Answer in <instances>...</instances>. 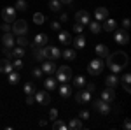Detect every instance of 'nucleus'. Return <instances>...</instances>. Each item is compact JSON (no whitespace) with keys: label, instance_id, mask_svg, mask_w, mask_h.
Here are the masks:
<instances>
[{"label":"nucleus","instance_id":"f257e3e1","mask_svg":"<svg viewBox=\"0 0 131 130\" xmlns=\"http://www.w3.org/2000/svg\"><path fill=\"white\" fill-rule=\"evenodd\" d=\"M107 63H114V65L124 69V67L128 65V55L122 53V51H117V53H114V55H108V56H107Z\"/></svg>","mask_w":131,"mask_h":130},{"label":"nucleus","instance_id":"a19ab883","mask_svg":"<svg viewBox=\"0 0 131 130\" xmlns=\"http://www.w3.org/2000/svg\"><path fill=\"white\" fill-rule=\"evenodd\" d=\"M42 74H44V72H42V69H33V70H31V76H33V77H37V79H39V77H42Z\"/></svg>","mask_w":131,"mask_h":130},{"label":"nucleus","instance_id":"4468645a","mask_svg":"<svg viewBox=\"0 0 131 130\" xmlns=\"http://www.w3.org/2000/svg\"><path fill=\"white\" fill-rule=\"evenodd\" d=\"M94 18H96L98 23L105 21L107 18H108V11H107V7H98V9L94 11Z\"/></svg>","mask_w":131,"mask_h":130},{"label":"nucleus","instance_id":"473e14b6","mask_svg":"<svg viewBox=\"0 0 131 130\" xmlns=\"http://www.w3.org/2000/svg\"><path fill=\"white\" fill-rule=\"evenodd\" d=\"M18 46H21V48H26L28 46V39H26V35H18V39L14 40Z\"/></svg>","mask_w":131,"mask_h":130},{"label":"nucleus","instance_id":"2eb2a0df","mask_svg":"<svg viewBox=\"0 0 131 130\" xmlns=\"http://www.w3.org/2000/svg\"><path fill=\"white\" fill-rule=\"evenodd\" d=\"M101 100H105V102H114L115 100V91H114V88H107V90L101 91Z\"/></svg>","mask_w":131,"mask_h":130},{"label":"nucleus","instance_id":"864d4df0","mask_svg":"<svg viewBox=\"0 0 131 130\" xmlns=\"http://www.w3.org/2000/svg\"><path fill=\"white\" fill-rule=\"evenodd\" d=\"M67 20H68V16H67V14H61V16H60V23H65Z\"/></svg>","mask_w":131,"mask_h":130},{"label":"nucleus","instance_id":"de8ad7c7","mask_svg":"<svg viewBox=\"0 0 131 130\" xmlns=\"http://www.w3.org/2000/svg\"><path fill=\"white\" fill-rule=\"evenodd\" d=\"M0 30L4 32V33H5V32H10V25H9V23H4V25L0 27Z\"/></svg>","mask_w":131,"mask_h":130},{"label":"nucleus","instance_id":"423d86ee","mask_svg":"<svg viewBox=\"0 0 131 130\" xmlns=\"http://www.w3.org/2000/svg\"><path fill=\"white\" fill-rule=\"evenodd\" d=\"M93 107L98 111L101 116H107V114L110 112V106H108V102H105V100H101V99L100 100H94V102H93Z\"/></svg>","mask_w":131,"mask_h":130},{"label":"nucleus","instance_id":"f704fd0d","mask_svg":"<svg viewBox=\"0 0 131 130\" xmlns=\"http://www.w3.org/2000/svg\"><path fill=\"white\" fill-rule=\"evenodd\" d=\"M44 21H46V16H44L42 12H35V14H33V23H35V25H42Z\"/></svg>","mask_w":131,"mask_h":130},{"label":"nucleus","instance_id":"c756f323","mask_svg":"<svg viewBox=\"0 0 131 130\" xmlns=\"http://www.w3.org/2000/svg\"><path fill=\"white\" fill-rule=\"evenodd\" d=\"M23 91H25L26 95H33V93L37 91V88H35V84H33V83H26V84L23 86Z\"/></svg>","mask_w":131,"mask_h":130},{"label":"nucleus","instance_id":"b1692460","mask_svg":"<svg viewBox=\"0 0 131 130\" xmlns=\"http://www.w3.org/2000/svg\"><path fill=\"white\" fill-rule=\"evenodd\" d=\"M58 40H60L61 44H65V46H67V44H70V42H72V37H70V33H68V32H61L60 30V33H58Z\"/></svg>","mask_w":131,"mask_h":130},{"label":"nucleus","instance_id":"c03bdc74","mask_svg":"<svg viewBox=\"0 0 131 130\" xmlns=\"http://www.w3.org/2000/svg\"><path fill=\"white\" fill-rule=\"evenodd\" d=\"M2 53H4V55H5L9 60L12 58V51H10V48H4V49H2Z\"/></svg>","mask_w":131,"mask_h":130},{"label":"nucleus","instance_id":"6e6552de","mask_svg":"<svg viewBox=\"0 0 131 130\" xmlns=\"http://www.w3.org/2000/svg\"><path fill=\"white\" fill-rule=\"evenodd\" d=\"M33 99H35L37 104H42V106H46V104H49V102H51V97H49V93H47L46 90L35 91V93H33Z\"/></svg>","mask_w":131,"mask_h":130},{"label":"nucleus","instance_id":"1a4fd4ad","mask_svg":"<svg viewBox=\"0 0 131 130\" xmlns=\"http://www.w3.org/2000/svg\"><path fill=\"white\" fill-rule=\"evenodd\" d=\"M2 20L5 21V23L14 21L16 20V9H14V7H5V9H2Z\"/></svg>","mask_w":131,"mask_h":130},{"label":"nucleus","instance_id":"58836bf2","mask_svg":"<svg viewBox=\"0 0 131 130\" xmlns=\"http://www.w3.org/2000/svg\"><path fill=\"white\" fill-rule=\"evenodd\" d=\"M107 65H108V69L112 70V72H114V74H119V72H121V67H117V65H114V63H107Z\"/></svg>","mask_w":131,"mask_h":130},{"label":"nucleus","instance_id":"72a5a7b5","mask_svg":"<svg viewBox=\"0 0 131 130\" xmlns=\"http://www.w3.org/2000/svg\"><path fill=\"white\" fill-rule=\"evenodd\" d=\"M44 86H46V90H54V88H56V81L52 79V77H47V79L44 81Z\"/></svg>","mask_w":131,"mask_h":130},{"label":"nucleus","instance_id":"9d476101","mask_svg":"<svg viewBox=\"0 0 131 130\" xmlns=\"http://www.w3.org/2000/svg\"><path fill=\"white\" fill-rule=\"evenodd\" d=\"M75 100H77V104H89L91 102V91H88V90L77 91L75 93Z\"/></svg>","mask_w":131,"mask_h":130},{"label":"nucleus","instance_id":"20e7f679","mask_svg":"<svg viewBox=\"0 0 131 130\" xmlns=\"http://www.w3.org/2000/svg\"><path fill=\"white\" fill-rule=\"evenodd\" d=\"M10 30L14 32L16 35H26V32H28V23L25 20H14V25L10 27Z\"/></svg>","mask_w":131,"mask_h":130},{"label":"nucleus","instance_id":"9b49d317","mask_svg":"<svg viewBox=\"0 0 131 130\" xmlns=\"http://www.w3.org/2000/svg\"><path fill=\"white\" fill-rule=\"evenodd\" d=\"M42 72L47 74V76H52V74L56 72V65H54V62H52V60H44V62H42Z\"/></svg>","mask_w":131,"mask_h":130},{"label":"nucleus","instance_id":"e433bc0d","mask_svg":"<svg viewBox=\"0 0 131 130\" xmlns=\"http://www.w3.org/2000/svg\"><path fill=\"white\" fill-rule=\"evenodd\" d=\"M14 5H16L14 9H18V11H26V7H28V4H26L25 0H18Z\"/></svg>","mask_w":131,"mask_h":130},{"label":"nucleus","instance_id":"ea45409f","mask_svg":"<svg viewBox=\"0 0 131 130\" xmlns=\"http://www.w3.org/2000/svg\"><path fill=\"white\" fill-rule=\"evenodd\" d=\"M82 30H84V25H81V23H75L73 25V32L75 33H82Z\"/></svg>","mask_w":131,"mask_h":130},{"label":"nucleus","instance_id":"cd10ccee","mask_svg":"<svg viewBox=\"0 0 131 130\" xmlns=\"http://www.w3.org/2000/svg\"><path fill=\"white\" fill-rule=\"evenodd\" d=\"M12 58H23L25 56V48H21V46H18V48H12Z\"/></svg>","mask_w":131,"mask_h":130},{"label":"nucleus","instance_id":"a211bd4d","mask_svg":"<svg viewBox=\"0 0 131 130\" xmlns=\"http://www.w3.org/2000/svg\"><path fill=\"white\" fill-rule=\"evenodd\" d=\"M72 93H73V90H72V86L70 84H67V83H63L60 86V95L63 97V99H68Z\"/></svg>","mask_w":131,"mask_h":130},{"label":"nucleus","instance_id":"c9c22d12","mask_svg":"<svg viewBox=\"0 0 131 130\" xmlns=\"http://www.w3.org/2000/svg\"><path fill=\"white\" fill-rule=\"evenodd\" d=\"M52 128L54 130H67L68 127H67L65 121H54V123H52Z\"/></svg>","mask_w":131,"mask_h":130},{"label":"nucleus","instance_id":"603ef678","mask_svg":"<svg viewBox=\"0 0 131 130\" xmlns=\"http://www.w3.org/2000/svg\"><path fill=\"white\" fill-rule=\"evenodd\" d=\"M33 102H35V99H33V95H28V97H26V104H28V106H31Z\"/></svg>","mask_w":131,"mask_h":130},{"label":"nucleus","instance_id":"393cba45","mask_svg":"<svg viewBox=\"0 0 131 130\" xmlns=\"http://www.w3.org/2000/svg\"><path fill=\"white\" fill-rule=\"evenodd\" d=\"M7 79H9V83L12 84V86H16V84L19 83V74H18V70H10L9 76H7Z\"/></svg>","mask_w":131,"mask_h":130},{"label":"nucleus","instance_id":"a878e982","mask_svg":"<svg viewBox=\"0 0 131 130\" xmlns=\"http://www.w3.org/2000/svg\"><path fill=\"white\" fill-rule=\"evenodd\" d=\"M67 127H68V128H72V130H79V128H82V121H81V118H72L70 123H68Z\"/></svg>","mask_w":131,"mask_h":130},{"label":"nucleus","instance_id":"3c124183","mask_svg":"<svg viewBox=\"0 0 131 130\" xmlns=\"http://www.w3.org/2000/svg\"><path fill=\"white\" fill-rule=\"evenodd\" d=\"M122 128H124V130H129V128H131V121L128 120V118L124 120V125H122Z\"/></svg>","mask_w":131,"mask_h":130},{"label":"nucleus","instance_id":"79ce46f5","mask_svg":"<svg viewBox=\"0 0 131 130\" xmlns=\"http://www.w3.org/2000/svg\"><path fill=\"white\" fill-rule=\"evenodd\" d=\"M60 28H61L60 21H52V23H51V30H54V32H60Z\"/></svg>","mask_w":131,"mask_h":130},{"label":"nucleus","instance_id":"7c9ffc66","mask_svg":"<svg viewBox=\"0 0 131 130\" xmlns=\"http://www.w3.org/2000/svg\"><path fill=\"white\" fill-rule=\"evenodd\" d=\"M88 25H89V28H91L93 33H100V32H101V25L98 23V21H89Z\"/></svg>","mask_w":131,"mask_h":130},{"label":"nucleus","instance_id":"6ab92c4d","mask_svg":"<svg viewBox=\"0 0 131 130\" xmlns=\"http://www.w3.org/2000/svg\"><path fill=\"white\" fill-rule=\"evenodd\" d=\"M73 42V48H77V49H82L84 46H86V37L82 35V33H77V37L72 40Z\"/></svg>","mask_w":131,"mask_h":130},{"label":"nucleus","instance_id":"39448f33","mask_svg":"<svg viewBox=\"0 0 131 130\" xmlns=\"http://www.w3.org/2000/svg\"><path fill=\"white\" fill-rule=\"evenodd\" d=\"M44 55H46V60H52V62L61 58V51L56 46H51V48H46L44 46Z\"/></svg>","mask_w":131,"mask_h":130},{"label":"nucleus","instance_id":"2f4dec72","mask_svg":"<svg viewBox=\"0 0 131 130\" xmlns=\"http://www.w3.org/2000/svg\"><path fill=\"white\" fill-rule=\"evenodd\" d=\"M61 5H63V4H61L60 0H51V2H49V9H51V11H54V12L61 11Z\"/></svg>","mask_w":131,"mask_h":130},{"label":"nucleus","instance_id":"8fccbe9b","mask_svg":"<svg viewBox=\"0 0 131 130\" xmlns=\"http://www.w3.org/2000/svg\"><path fill=\"white\" fill-rule=\"evenodd\" d=\"M84 86H86V90H88V91H94V90H96V86H94L93 83H88V84H84Z\"/></svg>","mask_w":131,"mask_h":130},{"label":"nucleus","instance_id":"f8f14e48","mask_svg":"<svg viewBox=\"0 0 131 130\" xmlns=\"http://www.w3.org/2000/svg\"><path fill=\"white\" fill-rule=\"evenodd\" d=\"M105 84H107V88H117L119 86V76L117 74H108L107 77H105Z\"/></svg>","mask_w":131,"mask_h":130},{"label":"nucleus","instance_id":"a18cd8bd","mask_svg":"<svg viewBox=\"0 0 131 130\" xmlns=\"http://www.w3.org/2000/svg\"><path fill=\"white\" fill-rule=\"evenodd\" d=\"M129 81H131V74H124L122 76V84H129Z\"/></svg>","mask_w":131,"mask_h":130},{"label":"nucleus","instance_id":"412c9836","mask_svg":"<svg viewBox=\"0 0 131 130\" xmlns=\"http://www.w3.org/2000/svg\"><path fill=\"white\" fill-rule=\"evenodd\" d=\"M33 56L39 62L46 60V55H44V46H33Z\"/></svg>","mask_w":131,"mask_h":130},{"label":"nucleus","instance_id":"f3484780","mask_svg":"<svg viewBox=\"0 0 131 130\" xmlns=\"http://www.w3.org/2000/svg\"><path fill=\"white\" fill-rule=\"evenodd\" d=\"M10 70H14V67H12V63H10L9 58H4V60H0V72H5V74H9Z\"/></svg>","mask_w":131,"mask_h":130},{"label":"nucleus","instance_id":"bb28decb","mask_svg":"<svg viewBox=\"0 0 131 130\" xmlns=\"http://www.w3.org/2000/svg\"><path fill=\"white\" fill-rule=\"evenodd\" d=\"M61 56L65 60H75L77 53H75V49H65V51H61Z\"/></svg>","mask_w":131,"mask_h":130},{"label":"nucleus","instance_id":"4be33fe9","mask_svg":"<svg viewBox=\"0 0 131 130\" xmlns=\"http://www.w3.org/2000/svg\"><path fill=\"white\" fill-rule=\"evenodd\" d=\"M47 44V35L46 33H37L35 40H33V46H46Z\"/></svg>","mask_w":131,"mask_h":130},{"label":"nucleus","instance_id":"aec40b11","mask_svg":"<svg viewBox=\"0 0 131 130\" xmlns=\"http://www.w3.org/2000/svg\"><path fill=\"white\" fill-rule=\"evenodd\" d=\"M101 28L105 32H114L117 28V23H115V20H108V18H107V20L103 21V27H101Z\"/></svg>","mask_w":131,"mask_h":130},{"label":"nucleus","instance_id":"7ed1b4c3","mask_svg":"<svg viewBox=\"0 0 131 130\" xmlns=\"http://www.w3.org/2000/svg\"><path fill=\"white\" fill-rule=\"evenodd\" d=\"M54 74H56V79L60 81V83H67V81L72 79V69H70V67H67V65L58 67Z\"/></svg>","mask_w":131,"mask_h":130},{"label":"nucleus","instance_id":"f03ea898","mask_svg":"<svg viewBox=\"0 0 131 130\" xmlns=\"http://www.w3.org/2000/svg\"><path fill=\"white\" fill-rule=\"evenodd\" d=\"M103 69H105V62H101V58H94L88 65V72H89L91 76H100L101 72H103Z\"/></svg>","mask_w":131,"mask_h":130},{"label":"nucleus","instance_id":"dca6fc26","mask_svg":"<svg viewBox=\"0 0 131 130\" xmlns=\"http://www.w3.org/2000/svg\"><path fill=\"white\" fill-rule=\"evenodd\" d=\"M2 44H4V48H14V37H12L10 32H5V33H4Z\"/></svg>","mask_w":131,"mask_h":130},{"label":"nucleus","instance_id":"49530a36","mask_svg":"<svg viewBox=\"0 0 131 130\" xmlns=\"http://www.w3.org/2000/svg\"><path fill=\"white\" fill-rule=\"evenodd\" d=\"M129 25H131L129 18H124V20H122V27H124V30H128V28H129Z\"/></svg>","mask_w":131,"mask_h":130},{"label":"nucleus","instance_id":"ddd939ff","mask_svg":"<svg viewBox=\"0 0 131 130\" xmlns=\"http://www.w3.org/2000/svg\"><path fill=\"white\" fill-rule=\"evenodd\" d=\"M75 20H77V23H81V25H88V23L91 21V16H89L88 11H77Z\"/></svg>","mask_w":131,"mask_h":130},{"label":"nucleus","instance_id":"c85d7f7f","mask_svg":"<svg viewBox=\"0 0 131 130\" xmlns=\"http://www.w3.org/2000/svg\"><path fill=\"white\" fill-rule=\"evenodd\" d=\"M84 84H86L84 76H75V77H73V86H75V88H79V90H81Z\"/></svg>","mask_w":131,"mask_h":130},{"label":"nucleus","instance_id":"37998d69","mask_svg":"<svg viewBox=\"0 0 131 130\" xmlns=\"http://www.w3.org/2000/svg\"><path fill=\"white\" fill-rule=\"evenodd\" d=\"M89 111H81V114H79V118H81V120H89Z\"/></svg>","mask_w":131,"mask_h":130},{"label":"nucleus","instance_id":"5fc2aeb1","mask_svg":"<svg viewBox=\"0 0 131 130\" xmlns=\"http://www.w3.org/2000/svg\"><path fill=\"white\" fill-rule=\"evenodd\" d=\"M61 4H72V2H73V0H60Z\"/></svg>","mask_w":131,"mask_h":130},{"label":"nucleus","instance_id":"0eeeda50","mask_svg":"<svg viewBox=\"0 0 131 130\" xmlns=\"http://www.w3.org/2000/svg\"><path fill=\"white\" fill-rule=\"evenodd\" d=\"M115 33H114V39H115V42L117 44H128L129 42V33H128V30H117L115 28Z\"/></svg>","mask_w":131,"mask_h":130},{"label":"nucleus","instance_id":"5701e85b","mask_svg":"<svg viewBox=\"0 0 131 130\" xmlns=\"http://www.w3.org/2000/svg\"><path fill=\"white\" fill-rule=\"evenodd\" d=\"M94 49H96V55H98L100 58H107V56H108V48H107L105 44H98Z\"/></svg>","mask_w":131,"mask_h":130},{"label":"nucleus","instance_id":"09e8293b","mask_svg":"<svg viewBox=\"0 0 131 130\" xmlns=\"http://www.w3.org/2000/svg\"><path fill=\"white\" fill-rule=\"evenodd\" d=\"M56 116H58V111H56V109H51L49 111V118H51V120H56Z\"/></svg>","mask_w":131,"mask_h":130},{"label":"nucleus","instance_id":"4c0bfd02","mask_svg":"<svg viewBox=\"0 0 131 130\" xmlns=\"http://www.w3.org/2000/svg\"><path fill=\"white\" fill-rule=\"evenodd\" d=\"M10 63H12L14 70H19V69H23V60H21V58H14V60L10 62Z\"/></svg>","mask_w":131,"mask_h":130}]
</instances>
